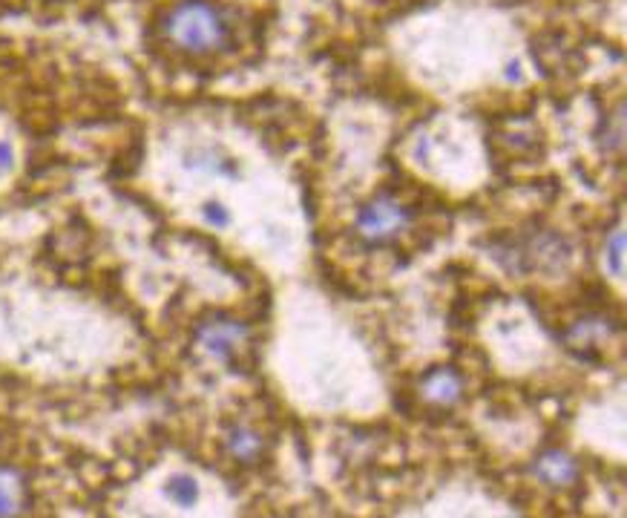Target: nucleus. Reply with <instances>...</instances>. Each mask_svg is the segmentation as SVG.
<instances>
[{"mask_svg": "<svg viewBox=\"0 0 627 518\" xmlns=\"http://www.w3.org/2000/svg\"><path fill=\"white\" fill-rule=\"evenodd\" d=\"M164 38L176 50L190 55H210L228 47L231 23L219 6L207 0H182L164 15Z\"/></svg>", "mask_w": 627, "mask_h": 518, "instance_id": "1", "label": "nucleus"}, {"mask_svg": "<svg viewBox=\"0 0 627 518\" xmlns=\"http://www.w3.org/2000/svg\"><path fill=\"white\" fill-rule=\"evenodd\" d=\"M415 222V213L406 202H400L389 193L369 199L360 213H357V234L372 245H383L391 242L397 236H403Z\"/></svg>", "mask_w": 627, "mask_h": 518, "instance_id": "2", "label": "nucleus"}, {"mask_svg": "<svg viewBox=\"0 0 627 518\" xmlns=\"http://www.w3.org/2000/svg\"><path fill=\"white\" fill-rule=\"evenodd\" d=\"M196 340H199V345L207 355L231 363L239 355H245L248 343H251V328L245 323H239V320L213 317V320H207V323H202L196 328Z\"/></svg>", "mask_w": 627, "mask_h": 518, "instance_id": "3", "label": "nucleus"}, {"mask_svg": "<svg viewBox=\"0 0 627 518\" xmlns=\"http://www.w3.org/2000/svg\"><path fill=\"white\" fill-rule=\"evenodd\" d=\"M529 469L535 475V481H541L544 487H553V490H564L578 481V461L564 449H544L532 461Z\"/></svg>", "mask_w": 627, "mask_h": 518, "instance_id": "4", "label": "nucleus"}, {"mask_svg": "<svg viewBox=\"0 0 627 518\" xmlns=\"http://www.w3.org/2000/svg\"><path fill=\"white\" fill-rule=\"evenodd\" d=\"M464 395V377L455 369H432L429 374H423L420 380V398L435 406V409H449L461 401Z\"/></svg>", "mask_w": 627, "mask_h": 518, "instance_id": "5", "label": "nucleus"}, {"mask_svg": "<svg viewBox=\"0 0 627 518\" xmlns=\"http://www.w3.org/2000/svg\"><path fill=\"white\" fill-rule=\"evenodd\" d=\"M613 334H616V328L610 326V320H604V317H599V314H587V317L575 320V323L567 328L564 340H567V345H570L573 352L585 355V352H596V349H604V345H610Z\"/></svg>", "mask_w": 627, "mask_h": 518, "instance_id": "6", "label": "nucleus"}, {"mask_svg": "<svg viewBox=\"0 0 627 518\" xmlns=\"http://www.w3.org/2000/svg\"><path fill=\"white\" fill-rule=\"evenodd\" d=\"M29 507V487L23 472L0 466V518H21Z\"/></svg>", "mask_w": 627, "mask_h": 518, "instance_id": "7", "label": "nucleus"}, {"mask_svg": "<svg viewBox=\"0 0 627 518\" xmlns=\"http://www.w3.org/2000/svg\"><path fill=\"white\" fill-rule=\"evenodd\" d=\"M265 438L251 426H234L225 435V452L231 455V461L242 464V466H253L262 461L265 455Z\"/></svg>", "mask_w": 627, "mask_h": 518, "instance_id": "8", "label": "nucleus"}, {"mask_svg": "<svg viewBox=\"0 0 627 518\" xmlns=\"http://www.w3.org/2000/svg\"><path fill=\"white\" fill-rule=\"evenodd\" d=\"M164 493L170 501H176L178 507H193L199 501V484L193 475H185V472H176L167 478L164 484Z\"/></svg>", "mask_w": 627, "mask_h": 518, "instance_id": "9", "label": "nucleus"}, {"mask_svg": "<svg viewBox=\"0 0 627 518\" xmlns=\"http://www.w3.org/2000/svg\"><path fill=\"white\" fill-rule=\"evenodd\" d=\"M621 259H624V236H621V228H616L610 236V263L616 274H621Z\"/></svg>", "mask_w": 627, "mask_h": 518, "instance_id": "10", "label": "nucleus"}, {"mask_svg": "<svg viewBox=\"0 0 627 518\" xmlns=\"http://www.w3.org/2000/svg\"><path fill=\"white\" fill-rule=\"evenodd\" d=\"M202 210H205V219H207L210 225H216V228H222V225H228V210H225V207H222L219 202H207V205H205Z\"/></svg>", "mask_w": 627, "mask_h": 518, "instance_id": "11", "label": "nucleus"}]
</instances>
